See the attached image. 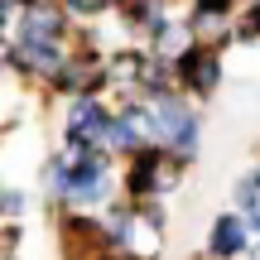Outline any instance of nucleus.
<instances>
[{
  "label": "nucleus",
  "mask_w": 260,
  "mask_h": 260,
  "mask_svg": "<svg viewBox=\"0 0 260 260\" xmlns=\"http://www.w3.org/2000/svg\"><path fill=\"white\" fill-rule=\"evenodd\" d=\"M149 135L174 145V154H188V149L198 145V121H193V111H188V102L159 96L154 111H149Z\"/></svg>",
  "instance_id": "f257e3e1"
},
{
  "label": "nucleus",
  "mask_w": 260,
  "mask_h": 260,
  "mask_svg": "<svg viewBox=\"0 0 260 260\" xmlns=\"http://www.w3.org/2000/svg\"><path fill=\"white\" fill-rule=\"evenodd\" d=\"M106 130H111L106 106L92 102V96H77L73 111H68V140L82 145V149H96V145H106Z\"/></svg>",
  "instance_id": "f03ea898"
},
{
  "label": "nucleus",
  "mask_w": 260,
  "mask_h": 260,
  "mask_svg": "<svg viewBox=\"0 0 260 260\" xmlns=\"http://www.w3.org/2000/svg\"><path fill=\"white\" fill-rule=\"evenodd\" d=\"M178 77H183L188 87H198V92H212V87L222 82L217 53H212V48H188V53L178 58Z\"/></svg>",
  "instance_id": "7ed1b4c3"
},
{
  "label": "nucleus",
  "mask_w": 260,
  "mask_h": 260,
  "mask_svg": "<svg viewBox=\"0 0 260 260\" xmlns=\"http://www.w3.org/2000/svg\"><path fill=\"white\" fill-rule=\"evenodd\" d=\"M19 39H63V15L53 5H29L24 24H19Z\"/></svg>",
  "instance_id": "20e7f679"
},
{
  "label": "nucleus",
  "mask_w": 260,
  "mask_h": 260,
  "mask_svg": "<svg viewBox=\"0 0 260 260\" xmlns=\"http://www.w3.org/2000/svg\"><path fill=\"white\" fill-rule=\"evenodd\" d=\"M246 251V226L236 217H222L212 232V255H241Z\"/></svg>",
  "instance_id": "39448f33"
},
{
  "label": "nucleus",
  "mask_w": 260,
  "mask_h": 260,
  "mask_svg": "<svg viewBox=\"0 0 260 260\" xmlns=\"http://www.w3.org/2000/svg\"><path fill=\"white\" fill-rule=\"evenodd\" d=\"M24 207H29L24 193H15V188H0V212H5V217H24Z\"/></svg>",
  "instance_id": "423d86ee"
},
{
  "label": "nucleus",
  "mask_w": 260,
  "mask_h": 260,
  "mask_svg": "<svg viewBox=\"0 0 260 260\" xmlns=\"http://www.w3.org/2000/svg\"><path fill=\"white\" fill-rule=\"evenodd\" d=\"M232 0H198V15H226Z\"/></svg>",
  "instance_id": "0eeeda50"
},
{
  "label": "nucleus",
  "mask_w": 260,
  "mask_h": 260,
  "mask_svg": "<svg viewBox=\"0 0 260 260\" xmlns=\"http://www.w3.org/2000/svg\"><path fill=\"white\" fill-rule=\"evenodd\" d=\"M68 10H77V15H96L102 10V0H63Z\"/></svg>",
  "instance_id": "6e6552de"
},
{
  "label": "nucleus",
  "mask_w": 260,
  "mask_h": 260,
  "mask_svg": "<svg viewBox=\"0 0 260 260\" xmlns=\"http://www.w3.org/2000/svg\"><path fill=\"white\" fill-rule=\"evenodd\" d=\"M241 34H246V39H251V34H260V10H255V15H251V19L241 24Z\"/></svg>",
  "instance_id": "1a4fd4ad"
},
{
  "label": "nucleus",
  "mask_w": 260,
  "mask_h": 260,
  "mask_svg": "<svg viewBox=\"0 0 260 260\" xmlns=\"http://www.w3.org/2000/svg\"><path fill=\"white\" fill-rule=\"evenodd\" d=\"M15 5H19V0H0V24L10 19V10H15Z\"/></svg>",
  "instance_id": "9d476101"
},
{
  "label": "nucleus",
  "mask_w": 260,
  "mask_h": 260,
  "mask_svg": "<svg viewBox=\"0 0 260 260\" xmlns=\"http://www.w3.org/2000/svg\"><path fill=\"white\" fill-rule=\"evenodd\" d=\"M251 222H255V226H260V207H251Z\"/></svg>",
  "instance_id": "9b49d317"
}]
</instances>
